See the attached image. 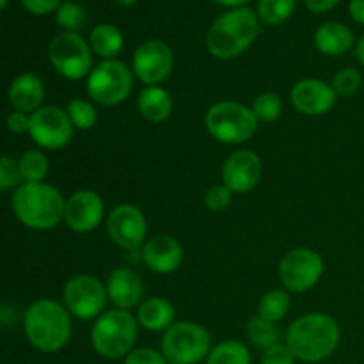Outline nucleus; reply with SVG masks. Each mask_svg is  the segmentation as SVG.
Instances as JSON below:
<instances>
[{
	"label": "nucleus",
	"instance_id": "aec40b11",
	"mask_svg": "<svg viewBox=\"0 0 364 364\" xmlns=\"http://www.w3.org/2000/svg\"><path fill=\"white\" fill-rule=\"evenodd\" d=\"M313 41H315L316 50L320 53L329 57L345 55L358 43L352 28L345 23H340V21H326V23L320 25L315 31Z\"/></svg>",
	"mask_w": 364,
	"mask_h": 364
},
{
	"label": "nucleus",
	"instance_id": "f8f14e48",
	"mask_svg": "<svg viewBox=\"0 0 364 364\" xmlns=\"http://www.w3.org/2000/svg\"><path fill=\"white\" fill-rule=\"evenodd\" d=\"M73 130L75 127L70 116L60 107H41L31 114L28 134L36 144L45 149L57 151L66 148L73 139Z\"/></svg>",
	"mask_w": 364,
	"mask_h": 364
},
{
	"label": "nucleus",
	"instance_id": "473e14b6",
	"mask_svg": "<svg viewBox=\"0 0 364 364\" xmlns=\"http://www.w3.org/2000/svg\"><path fill=\"white\" fill-rule=\"evenodd\" d=\"M331 85H333L336 96L348 98V96H354L355 92L361 89L363 75L358 68H350V66L343 68V70H340L336 75H334Z\"/></svg>",
	"mask_w": 364,
	"mask_h": 364
},
{
	"label": "nucleus",
	"instance_id": "a19ab883",
	"mask_svg": "<svg viewBox=\"0 0 364 364\" xmlns=\"http://www.w3.org/2000/svg\"><path fill=\"white\" fill-rule=\"evenodd\" d=\"M348 13H350V18L355 23L364 25V0H350Z\"/></svg>",
	"mask_w": 364,
	"mask_h": 364
},
{
	"label": "nucleus",
	"instance_id": "e433bc0d",
	"mask_svg": "<svg viewBox=\"0 0 364 364\" xmlns=\"http://www.w3.org/2000/svg\"><path fill=\"white\" fill-rule=\"evenodd\" d=\"M124 364H169L164 358L162 352L155 350L149 347L134 348L130 354L124 358Z\"/></svg>",
	"mask_w": 364,
	"mask_h": 364
},
{
	"label": "nucleus",
	"instance_id": "393cba45",
	"mask_svg": "<svg viewBox=\"0 0 364 364\" xmlns=\"http://www.w3.org/2000/svg\"><path fill=\"white\" fill-rule=\"evenodd\" d=\"M251 350L242 341L226 340L210 350L206 364H251Z\"/></svg>",
	"mask_w": 364,
	"mask_h": 364
},
{
	"label": "nucleus",
	"instance_id": "37998d69",
	"mask_svg": "<svg viewBox=\"0 0 364 364\" xmlns=\"http://www.w3.org/2000/svg\"><path fill=\"white\" fill-rule=\"evenodd\" d=\"M355 55H358V60L364 68V34L358 39V43H355Z\"/></svg>",
	"mask_w": 364,
	"mask_h": 364
},
{
	"label": "nucleus",
	"instance_id": "9d476101",
	"mask_svg": "<svg viewBox=\"0 0 364 364\" xmlns=\"http://www.w3.org/2000/svg\"><path fill=\"white\" fill-rule=\"evenodd\" d=\"M323 270L326 263L318 252L308 247H297L281 258L279 279L288 294H304L316 287Z\"/></svg>",
	"mask_w": 364,
	"mask_h": 364
},
{
	"label": "nucleus",
	"instance_id": "ddd939ff",
	"mask_svg": "<svg viewBox=\"0 0 364 364\" xmlns=\"http://www.w3.org/2000/svg\"><path fill=\"white\" fill-rule=\"evenodd\" d=\"M174 66V53L167 43L148 39L141 43L132 57L134 77L144 85H159L171 75Z\"/></svg>",
	"mask_w": 364,
	"mask_h": 364
},
{
	"label": "nucleus",
	"instance_id": "5701e85b",
	"mask_svg": "<svg viewBox=\"0 0 364 364\" xmlns=\"http://www.w3.org/2000/svg\"><path fill=\"white\" fill-rule=\"evenodd\" d=\"M141 116L149 123H162L173 112V98L160 85H144L137 98Z\"/></svg>",
	"mask_w": 364,
	"mask_h": 364
},
{
	"label": "nucleus",
	"instance_id": "423d86ee",
	"mask_svg": "<svg viewBox=\"0 0 364 364\" xmlns=\"http://www.w3.org/2000/svg\"><path fill=\"white\" fill-rule=\"evenodd\" d=\"M205 128L223 144H244L258 130V119L251 107L224 100L206 110Z\"/></svg>",
	"mask_w": 364,
	"mask_h": 364
},
{
	"label": "nucleus",
	"instance_id": "a878e982",
	"mask_svg": "<svg viewBox=\"0 0 364 364\" xmlns=\"http://www.w3.org/2000/svg\"><path fill=\"white\" fill-rule=\"evenodd\" d=\"M291 308V297L287 290H270L262 295L258 302V316L277 323L288 315Z\"/></svg>",
	"mask_w": 364,
	"mask_h": 364
},
{
	"label": "nucleus",
	"instance_id": "4c0bfd02",
	"mask_svg": "<svg viewBox=\"0 0 364 364\" xmlns=\"http://www.w3.org/2000/svg\"><path fill=\"white\" fill-rule=\"evenodd\" d=\"M20 2L28 13L38 14V16L53 13V11L59 9V6L63 4L60 0H20Z\"/></svg>",
	"mask_w": 364,
	"mask_h": 364
},
{
	"label": "nucleus",
	"instance_id": "6ab92c4d",
	"mask_svg": "<svg viewBox=\"0 0 364 364\" xmlns=\"http://www.w3.org/2000/svg\"><path fill=\"white\" fill-rule=\"evenodd\" d=\"M107 295L109 301L112 302L116 309L130 311V309L141 306L142 291V279L135 270L127 269V267H117L107 277Z\"/></svg>",
	"mask_w": 364,
	"mask_h": 364
},
{
	"label": "nucleus",
	"instance_id": "a18cd8bd",
	"mask_svg": "<svg viewBox=\"0 0 364 364\" xmlns=\"http://www.w3.org/2000/svg\"><path fill=\"white\" fill-rule=\"evenodd\" d=\"M7 4V0H0V9H4V6Z\"/></svg>",
	"mask_w": 364,
	"mask_h": 364
},
{
	"label": "nucleus",
	"instance_id": "bb28decb",
	"mask_svg": "<svg viewBox=\"0 0 364 364\" xmlns=\"http://www.w3.org/2000/svg\"><path fill=\"white\" fill-rule=\"evenodd\" d=\"M245 333H247L249 341L255 345L259 350H267L272 345L279 343L281 334L279 329L274 322H269V320L262 318V316H252L247 322V327H245Z\"/></svg>",
	"mask_w": 364,
	"mask_h": 364
},
{
	"label": "nucleus",
	"instance_id": "4468645a",
	"mask_svg": "<svg viewBox=\"0 0 364 364\" xmlns=\"http://www.w3.org/2000/svg\"><path fill=\"white\" fill-rule=\"evenodd\" d=\"M107 233L124 251H137L146 244L148 220L135 205H117L107 217Z\"/></svg>",
	"mask_w": 364,
	"mask_h": 364
},
{
	"label": "nucleus",
	"instance_id": "2eb2a0df",
	"mask_svg": "<svg viewBox=\"0 0 364 364\" xmlns=\"http://www.w3.org/2000/svg\"><path fill=\"white\" fill-rule=\"evenodd\" d=\"M103 215H105V203L98 192L82 188L66 199L64 223L75 233L95 231L103 220Z\"/></svg>",
	"mask_w": 364,
	"mask_h": 364
},
{
	"label": "nucleus",
	"instance_id": "6e6552de",
	"mask_svg": "<svg viewBox=\"0 0 364 364\" xmlns=\"http://www.w3.org/2000/svg\"><path fill=\"white\" fill-rule=\"evenodd\" d=\"M134 89V71L117 59L102 60L87 77V95L95 103L116 107L123 103Z\"/></svg>",
	"mask_w": 364,
	"mask_h": 364
},
{
	"label": "nucleus",
	"instance_id": "72a5a7b5",
	"mask_svg": "<svg viewBox=\"0 0 364 364\" xmlns=\"http://www.w3.org/2000/svg\"><path fill=\"white\" fill-rule=\"evenodd\" d=\"M233 203V192L226 185H212L205 192V206L210 212H224Z\"/></svg>",
	"mask_w": 364,
	"mask_h": 364
},
{
	"label": "nucleus",
	"instance_id": "f03ea898",
	"mask_svg": "<svg viewBox=\"0 0 364 364\" xmlns=\"http://www.w3.org/2000/svg\"><path fill=\"white\" fill-rule=\"evenodd\" d=\"M262 32L258 14L249 7L228 9L220 14L206 32V48L210 55L220 60H231L242 55Z\"/></svg>",
	"mask_w": 364,
	"mask_h": 364
},
{
	"label": "nucleus",
	"instance_id": "79ce46f5",
	"mask_svg": "<svg viewBox=\"0 0 364 364\" xmlns=\"http://www.w3.org/2000/svg\"><path fill=\"white\" fill-rule=\"evenodd\" d=\"M219 6L228 7V9H238V7H245L251 0H213Z\"/></svg>",
	"mask_w": 364,
	"mask_h": 364
},
{
	"label": "nucleus",
	"instance_id": "39448f33",
	"mask_svg": "<svg viewBox=\"0 0 364 364\" xmlns=\"http://www.w3.org/2000/svg\"><path fill=\"white\" fill-rule=\"evenodd\" d=\"M139 322L130 311L110 309L95 320L91 345L103 359H124L135 348Z\"/></svg>",
	"mask_w": 364,
	"mask_h": 364
},
{
	"label": "nucleus",
	"instance_id": "2f4dec72",
	"mask_svg": "<svg viewBox=\"0 0 364 364\" xmlns=\"http://www.w3.org/2000/svg\"><path fill=\"white\" fill-rule=\"evenodd\" d=\"M66 112L70 116L71 123L78 130H91L98 121V112L91 102L82 98H73L66 107Z\"/></svg>",
	"mask_w": 364,
	"mask_h": 364
},
{
	"label": "nucleus",
	"instance_id": "7ed1b4c3",
	"mask_svg": "<svg viewBox=\"0 0 364 364\" xmlns=\"http://www.w3.org/2000/svg\"><path fill=\"white\" fill-rule=\"evenodd\" d=\"M23 329L34 348L45 354L63 350L71 338V318L63 304L41 299L25 309Z\"/></svg>",
	"mask_w": 364,
	"mask_h": 364
},
{
	"label": "nucleus",
	"instance_id": "c9c22d12",
	"mask_svg": "<svg viewBox=\"0 0 364 364\" xmlns=\"http://www.w3.org/2000/svg\"><path fill=\"white\" fill-rule=\"evenodd\" d=\"M294 352L288 348L287 343H276L262 352L259 355V364H295Z\"/></svg>",
	"mask_w": 364,
	"mask_h": 364
},
{
	"label": "nucleus",
	"instance_id": "20e7f679",
	"mask_svg": "<svg viewBox=\"0 0 364 364\" xmlns=\"http://www.w3.org/2000/svg\"><path fill=\"white\" fill-rule=\"evenodd\" d=\"M66 199L48 183H21L14 191L13 212L23 226L46 231L64 220Z\"/></svg>",
	"mask_w": 364,
	"mask_h": 364
},
{
	"label": "nucleus",
	"instance_id": "a211bd4d",
	"mask_svg": "<svg viewBox=\"0 0 364 364\" xmlns=\"http://www.w3.org/2000/svg\"><path fill=\"white\" fill-rule=\"evenodd\" d=\"M185 258L180 242L169 235H156L142 245V259L155 274H173L181 267Z\"/></svg>",
	"mask_w": 364,
	"mask_h": 364
},
{
	"label": "nucleus",
	"instance_id": "f257e3e1",
	"mask_svg": "<svg viewBox=\"0 0 364 364\" xmlns=\"http://www.w3.org/2000/svg\"><path fill=\"white\" fill-rule=\"evenodd\" d=\"M341 329L336 318L326 313L299 316L287 331V341L295 359L302 363H322L338 350Z\"/></svg>",
	"mask_w": 364,
	"mask_h": 364
},
{
	"label": "nucleus",
	"instance_id": "f3484780",
	"mask_svg": "<svg viewBox=\"0 0 364 364\" xmlns=\"http://www.w3.org/2000/svg\"><path fill=\"white\" fill-rule=\"evenodd\" d=\"M336 92L333 85L320 78H304L291 87L290 100L297 112L304 116H326L336 105Z\"/></svg>",
	"mask_w": 364,
	"mask_h": 364
},
{
	"label": "nucleus",
	"instance_id": "4be33fe9",
	"mask_svg": "<svg viewBox=\"0 0 364 364\" xmlns=\"http://www.w3.org/2000/svg\"><path fill=\"white\" fill-rule=\"evenodd\" d=\"M139 326L149 333H166L171 326H174L176 318V309L167 299L164 297H149L141 302L137 309Z\"/></svg>",
	"mask_w": 364,
	"mask_h": 364
},
{
	"label": "nucleus",
	"instance_id": "cd10ccee",
	"mask_svg": "<svg viewBox=\"0 0 364 364\" xmlns=\"http://www.w3.org/2000/svg\"><path fill=\"white\" fill-rule=\"evenodd\" d=\"M297 0H258V18L265 25L276 27L290 20Z\"/></svg>",
	"mask_w": 364,
	"mask_h": 364
},
{
	"label": "nucleus",
	"instance_id": "0eeeda50",
	"mask_svg": "<svg viewBox=\"0 0 364 364\" xmlns=\"http://www.w3.org/2000/svg\"><path fill=\"white\" fill-rule=\"evenodd\" d=\"M212 350V336L201 323L176 322L164 333L160 352L169 364H198Z\"/></svg>",
	"mask_w": 364,
	"mask_h": 364
},
{
	"label": "nucleus",
	"instance_id": "7c9ffc66",
	"mask_svg": "<svg viewBox=\"0 0 364 364\" xmlns=\"http://www.w3.org/2000/svg\"><path fill=\"white\" fill-rule=\"evenodd\" d=\"M251 110L255 112L258 123H272V121L279 119V116L283 114V100L277 92L267 91L262 92L255 98L252 102Z\"/></svg>",
	"mask_w": 364,
	"mask_h": 364
},
{
	"label": "nucleus",
	"instance_id": "c03bdc74",
	"mask_svg": "<svg viewBox=\"0 0 364 364\" xmlns=\"http://www.w3.org/2000/svg\"><path fill=\"white\" fill-rule=\"evenodd\" d=\"M114 2H116L119 7H130V6H134L137 0H114Z\"/></svg>",
	"mask_w": 364,
	"mask_h": 364
},
{
	"label": "nucleus",
	"instance_id": "dca6fc26",
	"mask_svg": "<svg viewBox=\"0 0 364 364\" xmlns=\"http://www.w3.org/2000/svg\"><path fill=\"white\" fill-rule=\"evenodd\" d=\"M263 162L251 149H237L223 166V181L233 194H247L259 183Z\"/></svg>",
	"mask_w": 364,
	"mask_h": 364
},
{
	"label": "nucleus",
	"instance_id": "b1692460",
	"mask_svg": "<svg viewBox=\"0 0 364 364\" xmlns=\"http://www.w3.org/2000/svg\"><path fill=\"white\" fill-rule=\"evenodd\" d=\"M124 45V38L119 28L112 23H100L89 34V46L92 53L103 60L116 59Z\"/></svg>",
	"mask_w": 364,
	"mask_h": 364
},
{
	"label": "nucleus",
	"instance_id": "58836bf2",
	"mask_svg": "<svg viewBox=\"0 0 364 364\" xmlns=\"http://www.w3.org/2000/svg\"><path fill=\"white\" fill-rule=\"evenodd\" d=\"M28 127H31V116H27L25 112H13L7 117V128L13 134H25L28 132Z\"/></svg>",
	"mask_w": 364,
	"mask_h": 364
},
{
	"label": "nucleus",
	"instance_id": "9b49d317",
	"mask_svg": "<svg viewBox=\"0 0 364 364\" xmlns=\"http://www.w3.org/2000/svg\"><path fill=\"white\" fill-rule=\"evenodd\" d=\"M63 302L70 315L80 320H96L105 313L109 302L105 283L87 274L73 276L64 284Z\"/></svg>",
	"mask_w": 364,
	"mask_h": 364
},
{
	"label": "nucleus",
	"instance_id": "ea45409f",
	"mask_svg": "<svg viewBox=\"0 0 364 364\" xmlns=\"http://www.w3.org/2000/svg\"><path fill=\"white\" fill-rule=\"evenodd\" d=\"M340 2L341 0H304L306 7H308V9L315 14L327 13V11L334 9V7H336Z\"/></svg>",
	"mask_w": 364,
	"mask_h": 364
},
{
	"label": "nucleus",
	"instance_id": "f704fd0d",
	"mask_svg": "<svg viewBox=\"0 0 364 364\" xmlns=\"http://www.w3.org/2000/svg\"><path fill=\"white\" fill-rule=\"evenodd\" d=\"M21 174L16 160L7 155H0V191L20 187Z\"/></svg>",
	"mask_w": 364,
	"mask_h": 364
},
{
	"label": "nucleus",
	"instance_id": "c85d7f7f",
	"mask_svg": "<svg viewBox=\"0 0 364 364\" xmlns=\"http://www.w3.org/2000/svg\"><path fill=\"white\" fill-rule=\"evenodd\" d=\"M18 167H20L21 180L25 183H39L46 178L48 174V159L43 155L41 151H36V149H28L18 160Z\"/></svg>",
	"mask_w": 364,
	"mask_h": 364
},
{
	"label": "nucleus",
	"instance_id": "1a4fd4ad",
	"mask_svg": "<svg viewBox=\"0 0 364 364\" xmlns=\"http://www.w3.org/2000/svg\"><path fill=\"white\" fill-rule=\"evenodd\" d=\"M92 50L84 36L63 32L48 46V59L53 70L68 80H82L92 71Z\"/></svg>",
	"mask_w": 364,
	"mask_h": 364
},
{
	"label": "nucleus",
	"instance_id": "412c9836",
	"mask_svg": "<svg viewBox=\"0 0 364 364\" xmlns=\"http://www.w3.org/2000/svg\"><path fill=\"white\" fill-rule=\"evenodd\" d=\"M45 100V84L34 73H21L9 87V102L18 112H36Z\"/></svg>",
	"mask_w": 364,
	"mask_h": 364
},
{
	"label": "nucleus",
	"instance_id": "c756f323",
	"mask_svg": "<svg viewBox=\"0 0 364 364\" xmlns=\"http://www.w3.org/2000/svg\"><path fill=\"white\" fill-rule=\"evenodd\" d=\"M55 21L64 32H80L84 25L87 23V13L78 2L68 0L59 6L55 11Z\"/></svg>",
	"mask_w": 364,
	"mask_h": 364
}]
</instances>
